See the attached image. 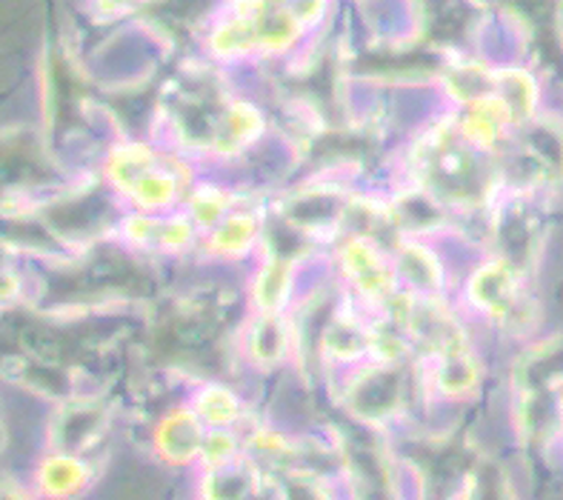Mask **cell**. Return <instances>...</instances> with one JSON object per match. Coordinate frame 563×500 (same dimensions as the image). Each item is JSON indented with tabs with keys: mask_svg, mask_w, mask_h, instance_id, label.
<instances>
[{
	"mask_svg": "<svg viewBox=\"0 0 563 500\" xmlns=\"http://www.w3.org/2000/svg\"><path fill=\"white\" fill-rule=\"evenodd\" d=\"M264 500H272V498H264Z\"/></svg>",
	"mask_w": 563,
	"mask_h": 500,
	"instance_id": "cell-17",
	"label": "cell"
},
{
	"mask_svg": "<svg viewBox=\"0 0 563 500\" xmlns=\"http://www.w3.org/2000/svg\"><path fill=\"white\" fill-rule=\"evenodd\" d=\"M343 269L352 278V284L364 292V298H384L389 292V280H393V269H389V260L380 255V249L375 246V241L366 235L352 237L346 246H341Z\"/></svg>",
	"mask_w": 563,
	"mask_h": 500,
	"instance_id": "cell-6",
	"label": "cell"
},
{
	"mask_svg": "<svg viewBox=\"0 0 563 500\" xmlns=\"http://www.w3.org/2000/svg\"><path fill=\"white\" fill-rule=\"evenodd\" d=\"M470 300L481 312L493 314V318H512L523 307L521 278L509 260H493L484 264L470 278Z\"/></svg>",
	"mask_w": 563,
	"mask_h": 500,
	"instance_id": "cell-3",
	"label": "cell"
},
{
	"mask_svg": "<svg viewBox=\"0 0 563 500\" xmlns=\"http://www.w3.org/2000/svg\"><path fill=\"white\" fill-rule=\"evenodd\" d=\"M0 500H37L35 495H29L23 486L12 484V480L0 478Z\"/></svg>",
	"mask_w": 563,
	"mask_h": 500,
	"instance_id": "cell-14",
	"label": "cell"
},
{
	"mask_svg": "<svg viewBox=\"0 0 563 500\" xmlns=\"http://www.w3.org/2000/svg\"><path fill=\"white\" fill-rule=\"evenodd\" d=\"M289 332L278 312H264L255 321L250 332V355H255L257 364H275L284 355Z\"/></svg>",
	"mask_w": 563,
	"mask_h": 500,
	"instance_id": "cell-12",
	"label": "cell"
},
{
	"mask_svg": "<svg viewBox=\"0 0 563 500\" xmlns=\"http://www.w3.org/2000/svg\"><path fill=\"white\" fill-rule=\"evenodd\" d=\"M261 235V221L252 212H229L218 226L209 232L212 252L223 257H241L250 252L252 243Z\"/></svg>",
	"mask_w": 563,
	"mask_h": 500,
	"instance_id": "cell-10",
	"label": "cell"
},
{
	"mask_svg": "<svg viewBox=\"0 0 563 500\" xmlns=\"http://www.w3.org/2000/svg\"><path fill=\"white\" fill-rule=\"evenodd\" d=\"M98 478V464L92 457L52 452L41 457L35 469L37 500H78L92 489Z\"/></svg>",
	"mask_w": 563,
	"mask_h": 500,
	"instance_id": "cell-2",
	"label": "cell"
},
{
	"mask_svg": "<svg viewBox=\"0 0 563 500\" xmlns=\"http://www.w3.org/2000/svg\"><path fill=\"white\" fill-rule=\"evenodd\" d=\"M272 498V480L243 457L223 469L195 471V500H264Z\"/></svg>",
	"mask_w": 563,
	"mask_h": 500,
	"instance_id": "cell-4",
	"label": "cell"
},
{
	"mask_svg": "<svg viewBox=\"0 0 563 500\" xmlns=\"http://www.w3.org/2000/svg\"><path fill=\"white\" fill-rule=\"evenodd\" d=\"M289 292H292V266L286 260H280V257L269 260L264 269L257 271L252 295L264 312H280V307L289 300Z\"/></svg>",
	"mask_w": 563,
	"mask_h": 500,
	"instance_id": "cell-11",
	"label": "cell"
},
{
	"mask_svg": "<svg viewBox=\"0 0 563 500\" xmlns=\"http://www.w3.org/2000/svg\"><path fill=\"white\" fill-rule=\"evenodd\" d=\"M272 500H346V495L338 480L292 469L272 480Z\"/></svg>",
	"mask_w": 563,
	"mask_h": 500,
	"instance_id": "cell-9",
	"label": "cell"
},
{
	"mask_svg": "<svg viewBox=\"0 0 563 500\" xmlns=\"http://www.w3.org/2000/svg\"><path fill=\"white\" fill-rule=\"evenodd\" d=\"M103 435H107V412L92 403H84V407H69L57 414V421L49 429V446L52 452L92 457Z\"/></svg>",
	"mask_w": 563,
	"mask_h": 500,
	"instance_id": "cell-5",
	"label": "cell"
},
{
	"mask_svg": "<svg viewBox=\"0 0 563 500\" xmlns=\"http://www.w3.org/2000/svg\"><path fill=\"white\" fill-rule=\"evenodd\" d=\"M243 460V432L235 429H212L207 432V441H203V449H200L198 469H223V466H232Z\"/></svg>",
	"mask_w": 563,
	"mask_h": 500,
	"instance_id": "cell-13",
	"label": "cell"
},
{
	"mask_svg": "<svg viewBox=\"0 0 563 500\" xmlns=\"http://www.w3.org/2000/svg\"><path fill=\"white\" fill-rule=\"evenodd\" d=\"M0 443H3V432H0Z\"/></svg>",
	"mask_w": 563,
	"mask_h": 500,
	"instance_id": "cell-16",
	"label": "cell"
},
{
	"mask_svg": "<svg viewBox=\"0 0 563 500\" xmlns=\"http://www.w3.org/2000/svg\"><path fill=\"white\" fill-rule=\"evenodd\" d=\"M207 432L209 429L200 423L192 407L184 403V407L169 409L157 418L150 435V449L157 464H164L166 469H184L195 475Z\"/></svg>",
	"mask_w": 563,
	"mask_h": 500,
	"instance_id": "cell-1",
	"label": "cell"
},
{
	"mask_svg": "<svg viewBox=\"0 0 563 500\" xmlns=\"http://www.w3.org/2000/svg\"><path fill=\"white\" fill-rule=\"evenodd\" d=\"M261 132H264L261 112L246 100H238V103L227 107V112L221 114V121L214 126V143L223 152H238L250 146Z\"/></svg>",
	"mask_w": 563,
	"mask_h": 500,
	"instance_id": "cell-8",
	"label": "cell"
},
{
	"mask_svg": "<svg viewBox=\"0 0 563 500\" xmlns=\"http://www.w3.org/2000/svg\"><path fill=\"white\" fill-rule=\"evenodd\" d=\"M192 412L198 414L200 423L212 432V429H235L246 432L250 421V409L243 403L241 395L227 384H203L189 400Z\"/></svg>",
	"mask_w": 563,
	"mask_h": 500,
	"instance_id": "cell-7",
	"label": "cell"
},
{
	"mask_svg": "<svg viewBox=\"0 0 563 500\" xmlns=\"http://www.w3.org/2000/svg\"><path fill=\"white\" fill-rule=\"evenodd\" d=\"M12 289H14V280L7 278V275H0V298H7Z\"/></svg>",
	"mask_w": 563,
	"mask_h": 500,
	"instance_id": "cell-15",
	"label": "cell"
}]
</instances>
